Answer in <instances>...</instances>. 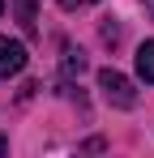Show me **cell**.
Instances as JSON below:
<instances>
[{
	"instance_id": "1",
	"label": "cell",
	"mask_w": 154,
	"mask_h": 158,
	"mask_svg": "<svg viewBox=\"0 0 154 158\" xmlns=\"http://www.w3.org/2000/svg\"><path fill=\"white\" fill-rule=\"evenodd\" d=\"M99 90H103V98H107L111 107H120V111L137 107V90H133V81H128L124 73H116V69H99Z\"/></svg>"
},
{
	"instance_id": "2",
	"label": "cell",
	"mask_w": 154,
	"mask_h": 158,
	"mask_svg": "<svg viewBox=\"0 0 154 158\" xmlns=\"http://www.w3.org/2000/svg\"><path fill=\"white\" fill-rule=\"evenodd\" d=\"M26 69V43L0 34V77H17Z\"/></svg>"
},
{
	"instance_id": "3",
	"label": "cell",
	"mask_w": 154,
	"mask_h": 158,
	"mask_svg": "<svg viewBox=\"0 0 154 158\" xmlns=\"http://www.w3.org/2000/svg\"><path fill=\"white\" fill-rule=\"evenodd\" d=\"M137 77L146 81V85H154V39H146L137 47Z\"/></svg>"
},
{
	"instance_id": "4",
	"label": "cell",
	"mask_w": 154,
	"mask_h": 158,
	"mask_svg": "<svg viewBox=\"0 0 154 158\" xmlns=\"http://www.w3.org/2000/svg\"><path fill=\"white\" fill-rule=\"evenodd\" d=\"M13 9H17V22H22V30L26 34H34V0H13Z\"/></svg>"
},
{
	"instance_id": "5",
	"label": "cell",
	"mask_w": 154,
	"mask_h": 158,
	"mask_svg": "<svg viewBox=\"0 0 154 158\" xmlns=\"http://www.w3.org/2000/svg\"><path fill=\"white\" fill-rule=\"evenodd\" d=\"M64 69H69V73H81V69H86L81 52H69V56H64Z\"/></svg>"
},
{
	"instance_id": "6",
	"label": "cell",
	"mask_w": 154,
	"mask_h": 158,
	"mask_svg": "<svg viewBox=\"0 0 154 158\" xmlns=\"http://www.w3.org/2000/svg\"><path fill=\"white\" fill-rule=\"evenodd\" d=\"M64 9H77V4H94V0H60Z\"/></svg>"
},
{
	"instance_id": "7",
	"label": "cell",
	"mask_w": 154,
	"mask_h": 158,
	"mask_svg": "<svg viewBox=\"0 0 154 158\" xmlns=\"http://www.w3.org/2000/svg\"><path fill=\"white\" fill-rule=\"evenodd\" d=\"M0 154H4V137H0Z\"/></svg>"
},
{
	"instance_id": "8",
	"label": "cell",
	"mask_w": 154,
	"mask_h": 158,
	"mask_svg": "<svg viewBox=\"0 0 154 158\" xmlns=\"http://www.w3.org/2000/svg\"><path fill=\"white\" fill-rule=\"evenodd\" d=\"M0 13H4V0H0Z\"/></svg>"
}]
</instances>
